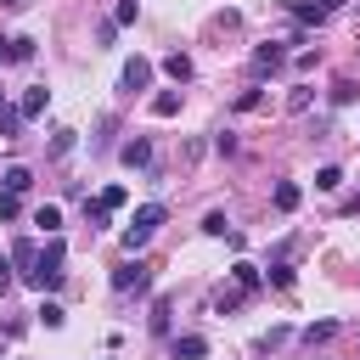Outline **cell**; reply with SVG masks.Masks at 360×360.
<instances>
[{
	"label": "cell",
	"instance_id": "cell-19",
	"mask_svg": "<svg viewBox=\"0 0 360 360\" xmlns=\"http://www.w3.org/2000/svg\"><path fill=\"white\" fill-rule=\"evenodd\" d=\"M135 11H141L135 0H118V11H112V28H129V22H135Z\"/></svg>",
	"mask_w": 360,
	"mask_h": 360
},
{
	"label": "cell",
	"instance_id": "cell-23",
	"mask_svg": "<svg viewBox=\"0 0 360 360\" xmlns=\"http://www.w3.org/2000/svg\"><path fill=\"white\" fill-rule=\"evenodd\" d=\"M34 56V39H11V62H28Z\"/></svg>",
	"mask_w": 360,
	"mask_h": 360
},
{
	"label": "cell",
	"instance_id": "cell-25",
	"mask_svg": "<svg viewBox=\"0 0 360 360\" xmlns=\"http://www.w3.org/2000/svg\"><path fill=\"white\" fill-rule=\"evenodd\" d=\"M0 219H17V197L11 191H0Z\"/></svg>",
	"mask_w": 360,
	"mask_h": 360
},
{
	"label": "cell",
	"instance_id": "cell-10",
	"mask_svg": "<svg viewBox=\"0 0 360 360\" xmlns=\"http://www.w3.org/2000/svg\"><path fill=\"white\" fill-rule=\"evenodd\" d=\"M208 354V343L197 338V332H186V338H174V360H202Z\"/></svg>",
	"mask_w": 360,
	"mask_h": 360
},
{
	"label": "cell",
	"instance_id": "cell-6",
	"mask_svg": "<svg viewBox=\"0 0 360 360\" xmlns=\"http://www.w3.org/2000/svg\"><path fill=\"white\" fill-rule=\"evenodd\" d=\"M124 163H129V169H146V163H152V141H146V135L124 141Z\"/></svg>",
	"mask_w": 360,
	"mask_h": 360
},
{
	"label": "cell",
	"instance_id": "cell-11",
	"mask_svg": "<svg viewBox=\"0 0 360 360\" xmlns=\"http://www.w3.org/2000/svg\"><path fill=\"white\" fill-rule=\"evenodd\" d=\"M253 68H259V73H276V68H281V45H259V51H253Z\"/></svg>",
	"mask_w": 360,
	"mask_h": 360
},
{
	"label": "cell",
	"instance_id": "cell-16",
	"mask_svg": "<svg viewBox=\"0 0 360 360\" xmlns=\"http://www.w3.org/2000/svg\"><path fill=\"white\" fill-rule=\"evenodd\" d=\"M152 112H158V118H174V112H180V96H174V90L152 96Z\"/></svg>",
	"mask_w": 360,
	"mask_h": 360
},
{
	"label": "cell",
	"instance_id": "cell-2",
	"mask_svg": "<svg viewBox=\"0 0 360 360\" xmlns=\"http://www.w3.org/2000/svg\"><path fill=\"white\" fill-rule=\"evenodd\" d=\"M158 225H163V202H141V208H135V219L124 225V248H129V253H135V248H146Z\"/></svg>",
	"mask_w": 360,
	"mask_h": 360
},
{
	"label": "cell",
	"instance_id": "cell-7",
	"mask_svg": "<svg viewBox=\"0 0 360 360\" xmlns=\"http://www.w3.org/2000/svg\"><path fill=\"white\" fill-rule=\"evenodd\" d=\"M0 186H6V191H11V197H22V191H28V186H34V174H28V169H22V163H11V169H6V174H0Z\"/></svg>",
	"mask_w": 360,
	"mask_h": 360
},
{
	"label": "cell",
	"instance_id": "cell-24",
	"mask_svg": "<svg viewBox=\"0 0 360 360\" xmlns=\"http://www.w3.org/2000/svg\"><path fill=\"white\" fill-rule=\"evenodd\" d=\"M202 231H208V236H225L231 225H225V214H208V219H202Z\"/></svg>",
	"mask_w": 360,
	"mask_h": 360
},
{
	"label": "cell",
	"instance_id": "cell-12",
	"mask_svg": "<svg viewBox=\"0 0 360 360\" xmlns=\"http://www.w3.org/2000/svg\"><path fill=\"white\" fill-rule=\"evenodd\" d=\"M270 202H276L281 214H292V208H298V186H292V180H281V186L270 191Z\"/></svg>",
	"mask_w": 360,
	"mask_h": 360
},
{
	"label": "cell",
	"instance_id": "cell-5",
	"mask_svg": "<svg viewBox=\"0 0 360 360\" xmlns=\"http://www.w3.org/2000/svg\"><path fill=\"white\" fill-rule=\"evenodd\" d=\"M332 6H338V0H292V17H298V22H326Z\"/></svg>",
	"mask_w": 360,
	"mask_h": 360
},
{
	"label": "cell",
	"instance_id": "cell-26",
	"mask_svg": "<svg viewBox=\"0 0 360 360\" xmlns=\"http://www.w3.org/2000/svg\"><path fill=\"white\" fill-rule=\"evenodd\" d=\"M0 292H11V264L0 259Z\"/></svg>",
	"mask_w": 360,
	"mask_h": 360
},
{
	"label": "cell",
	"instance_id": "cell-27",
	"mask_svg": "<svg viewBox=\"0 0 360 360\" xmlns=\"http://www.w3.org/2000/svg\"><path fill=\"white\" fill-rule=\"evenodd\" d=\"M6 62H11V39H0V68H6Z\"/></svg>",
	"mask_w": 360,
	"mask_h": 360
},
{
	"label": "cell",
	"instance_id": "cell-15",
	"mask_svg": "<svg viewBox=\"0 0 360 360\" xmlns=\"http://www.w3.org/2000/svg\"><path fill=\"white\" fill-rule=\"evenodd\" d=\"M17 129H22V112L17 107H0V141H17Z\"/></svg>",
	"mask_w": 360,
	"mask_h": 360
},
{
	"label": "cell",
	"instance_id": "cell-1",
	"mask_svg": "<svg viewBox=\"0 0 360 360\" xmlns=\"http://www.w3.org/2000/svg\"><path fill=\"white\" fill-rule=\"evenodd\" d=\"M62 259H68V248H62V236H51V242H45V253H34V270H28L22 281H28V287H39V292H56V287H62V276H68V270H62Z\"/></svg>",
	"mask_w": 360,
	"mask_h": 360
},
{
	"label": "cell",
	"instance_id": "cell-17",
	"mask_svg": "<svg viewBox=\"0 0 360 360\" xmlns=\"http://www.w3.org/2000/svg\"><path fill=\"white\" fill-rule=\"evenodd\" d=\"M17 112H22V118H34V112H45V90H28V96L17 101Z\"/></svg>",
	"mask_w": 360,
	"mask_h": 360
},
{
	"label": "cell",
	"instance_id": "cell-21",
	"mask_svg": "<svg viewBox=\"0 0 360 360\" xmlns=\"http://www.w3.org/2000/svg\"><path fill=\"white\" fill-rule=\"evenodd\" d=\"M39 321H45V326H51V332H56V326H62V321H68V315H62V304H51V298H45V304H39Z\"/></svg>",
	"mask_w": 360,
	"mask_h": 360
},
{
	"label": "cell",
	"instance_id": "cell-14",
	"mask_svg": "<svg viewBox=\"0 0 360 360\" xmlns=\"http://www.w3.org/2000/svg\"><path fill=\"white\" fill-rule=\"evenodd\" d=\"M332 332H338V321H315V326H304V332H298V338H304V343H309V349H315V343H326V338H332Z\"/></svg>",
	"mask_w": 360,
	"mask_h": 360
},
{
	"label": "cell",
	"instance_id": "cell-13",
	"mask_svg": "<svg viewBox=\"0 0 360 360\" xmlns=\"http://www.w3.org/2000/svg\"><path fill=\"white\" fill-rule=\"evenodd\" d=\"M163 73H169L174 84H186V79H191V56H180V51H174V56L163 62Z\"/></svg>",
	"mask_w": 360,
	"mask_h": 360
},
{
	"label": "cell",
	"instance_id": "cell-3",
	"mask_svg": "<svg viewBox=\"0 0 360 360\" xmlns=\"http://www.w3.org/2000/svg\"><path fill=\"white\" fill-rule=\"evenodd\" d=\"M112 287H118V292H146V287H152V270H146L141 259H129V264L112 270Z\"/></svg>",
	"mask_w": 360,
	"mask_h": 360
},
{
	"label": "cell",
	"instance_id": "cell-9",
	"mask_svg": "<svg viewBox=\"0 0 360 360\" xmlns=\"http://www.w3.org/2000/svg\"><path fill=\"white\" fill-rule=\"evenodd\" d=\"M231 276H236V287H242V292H259V281H264V276H259V264H248V259H236V264H231Z\"/></svg>",
	"mask_w": 360,
	"mask_h": 360
},
{
	"label": "cell",
	"instance_id": "cell-8",
	"mask_svg": "<svg viewBox=\"0 0 360 360\" xmlns=\"http://www.w3.org/2000/svg\"><path fill=\"white\" fill-rule=\"evenodd\" d=\"M34 225H39L45 236H56V231H62V208H56V202H39V208H34Z\"/></svg>",
	"mask_w": 360,
	"mask_h": 360
},
{
	"label": "cell",
	"instance_id": "cell-4",
	"mask_svg": "<svg viewBox=\"0 0 360 360\" xmlns=\"http://www.w3.org/2000/svg\"><path fill=\"white\" fill-rule=\"evenodd\" d=\"M146 84H152V62L146 56H129L124 62V90H146Z\"/></svg>",
	"mask_w": 360,
	"mask_h": 360
},
{
	"label": "cell",
	"instance_id": "cell-22",
	"mask_svg": "<svg viewBox=\"0 0 360 360\" xmlns=\"http://www.w3.org/2000/svg\"><path fill=\"white\" fill-rule=\"evenodd\" d=\"M11 259H17V264H28V270H34V242H17V248H11ZM28 270H22V276H28Z\"/></svg>",
	"mask_w": 360,
	"mask_h": 360
},
{
	"label": "cell",
	"instance_id": "cell-18",
	"mask_svg": "<svg viewBox=\"0 0 360 360\" xmlns=\"http://www.w3.org/2000/svg\"><path fill=\"white\" fill-rule=\"evenodd\" d=\"M315 186H321V191H338V186H343V169H338V163H326V169L315 174Z\"/></svg>",
	"mask_w": 360,
	"mask_h": 360
},
{
	"label": "cell",
	"instance_id": "cell-20",
	"mask_svg": "<svg viewBox=\"0 0 360 360\" xmlns=\"http://www.w3.org/2000/svg\"><path fill=\"white\" fill-rule=\"evenodd\" d=\"M124 197H129V191H124V186H107V191H101V197H96V202H101V208H107V214H112V208H124Z\"/></svg>",
	"mask_w": 360,
	"mask_h": 360
}]
</instances>
